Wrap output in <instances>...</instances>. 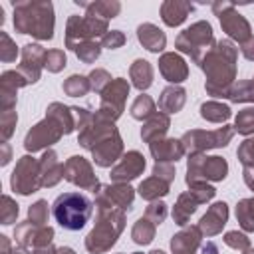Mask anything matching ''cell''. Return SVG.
<instances>
[{
  "label": "cell",
  "mask_w": 254,
  "mask_h": 254,
  "mask_svg": "<svg viewBox=\"0 0 254 254\" xmlns=\"http://www.w3.org/2000/svg\"><path fill=\"white\" fill-rule=\"evenodd\" d=\"M28 220L36 226H46L48 222V202L46 200H36L30 208H28Z\"/></svg>",
  "instance_id": "cell-44"
},
{
  "label": "cell",
  "mask_w": 254,
  "mask_h": 254,
  "mask_svg": "<svg viewBox=\"0 0 254 254\" xmlns=\"http://www.w3.org/2000/svg\"><path fill=\"white\" fill-rule=\"evenodd\" d=\"M0 244H2V254H12V246H10V240L8 236H0Z\"/></svg>",
  "instance_id": "cell-56"
},
{
  "label": "cell",
  "mask_w": 254,
  "mask_h": 254,
  "mask_svg": "<svg viewBox=\"0 0 254 254\" xmlns=\"http://www.w3.org/2000/svg\"><path fill=\"white\" fill-rule=\"evenodd\" d=\"M145 171V157L139 151H127L111 169L113 183H129Z\"/></svg>",
  "instance_id": "cell-19"
},
{
  "label": "cell",
  "mask_w": 254,
  "mask_h": 254,
  "mask_svg": "<svg viewBox=\"0 0 254 254\" xmlns=\"http://www.w3.org/2000/svg\"><path fill=\"white\" fill-rule=\"evenodd\" d=\"M101 54V44L95 42V40H89V42H83L75 48V56L83 62V64H93Z\"/></svg>",
  "instance_id": "cell-41"
},
{
  "label": "cell",
  "mask_w": 254,
  "mask_h": 254,
  "mask_svg": "<svg viewBox=\"0 0 254 254\" xmlns=\"http://www.w3.org/2000/svg\"><path fill=\"white\" fill-rule=\"evenodd\" d=\"M236 220L244 232H254V196L242 198L236 204Z\"/></svg>",
  "instance_id": "cell-37"
},
{
  "label": "cell",
  "mask_w": 254,
  "mask_h": 254,
  "mask_svg": "<svg viewBox=\"0 0 254 254\" xmlns=\"http://www.w3.org/2000/svg\"><path fill=\"white\" fill-rule=\"evenodd\" d=\"M230 115H232L230 105H226L222 101L210 99V101H204L200 105V117L210 121V123H224V121L230 119Z\"/></svg>",
  "instance_id": "cell-34"
},
{
  "label": "cell",
  "mask_w": 254,
  "mask_h": 254,
  "mask_svg": "<svg viewBox=\"0 0 254 254\" xmlns=\"http://www.w3.org/2000/svg\"><path fill=\"white\" fill-rule=\"evenodd\" d=\"M169 127H171V119H169V115L163 113V111H157V113H155L151 119H147L145 125L141 127V139H143L145 143L151 145L153 141L165 139Z\"/></svg>",
  "instance_id": "cell-28"
},
{
  "label": "cell",
  "mask_w": 254,
  "mask_h": 254,
  "mask_svg": "<svg viewBox=\"0 0 254 254\" xmlns=\"http://www.w3.org/2000/svg\"><path fill=\"white\" fill-rule=\"evenodd\" d=\"M16 56H18L16 44L10 40V36L6 32H0V60L2 62H14Z\"/></svg>",
  "instance_id": "cell-48"
},
{
  "label": "cell",
  "mask_w": 254,
  "mask_h": 254,
  "mask_svg": "<svg viewBox=\"0 0 254 254\" xmlns=\"http://www.w3.org/2000/svg\"><path fill=\"white\" fill-rule=\"evenodd\" d=\"M153 175L159 177V179H163V181H167L171 185L175 181V167H173V163H155Z\"/></svg>",
  "instance_id": "cell-52"
},
{
  "label": "cell",
  "mask_w": 254,
  "mask_h": 254,
  "mask_svg": "<svg viewBox=\"0 0 254 254\" xmlns=\"http://www.w3.org/2000/svg\"><path fill=\"white\" fill-rule=\"evenodd\" d=\"M58 248L54 246H46V248H38V250H32V254H56Z\"/></svg>",
  "instance_id": "cell-58"
},
{
  "label": "cell",
  "mask_w": 254,
  "mask_h": 254,
  "mask_svg": "<svg viewBox=\"0 0 254 254\" xmlns=\"http://www.w3.org/2000/svg\"><path fill=\"white\" fill-rule=\"evenodd\" d=\"M87 79H89L91 91H95V93H101V91L111 83V75H109V71L103 69V67H95L93 71H89Z\"/></svg>",
  "instance_id": "cell-43"
},
{
  "label": "cell",
  "mask_w": 254,
  "mask_h": 254,
  "mask_svg": "<svg viewBox=\"0 0 254 254\" xmlns=\"http://www.w3.org/2000/svg\"><path fill=\"white\" fill-rule=\"evenodd\" d=\"M16 121H18V115H16V111H12V109H8V111H2V115H0V131H2V141H8L10 137H12V133H14V127H16Z\"/></svg>",
  "instance_id": "cell-49"
},
{
  "label": "cell",
  "mask_w": 254,
  "mask_h": 254,
  "mask_svg": "<svg viewBox=\"0 0 254 254\" xmlns=\"http://www.w3.org/2000/svg\"><path fill=\"white\" fill-rule=\"evenodd\" d=\"M77 6H81L85 10V14L101 18V20H111L121 12V2L117 0H97V2H81L75 0Z\"/></svg>",
  "instance_id": "cell-30"
},
{
  "label": "cell",
  "mask_w": 254,
  "mask_h": 254,
  "mask_svg": "<svg viewBox=\"0 0 254 254\" xmlns=\"http://www.w3.org/2000/svg\"><path fill=\"white\" fill-rule=\"evenodd\" d=\"M167 214H169V210H167V204H165L163 200H153V202L147 206V210H145V216H147L153 224H157V226L165 222Z\"/></svg>",
  "instance_id": "cell-46"
},
{
  "label": "cell",
  "mask_w": 254,
  "mask_h": 254,
  "mask_svg": "<svg viewBox=\"0 0 254 254\" xmlns=\"http://www.w3.org/2000/svg\"><path fill=\"white\" fill-rule=\"evenodd\" d=\"M137 40H139V44H141L145 50H149V52H153V54L163 52L165 46H167V36H165V32L159 30V26H155V24H151V22H143V24L137 26Z\"/></svg>",
  "instance_id": "cell-26"
},
{
  "label": "cell",
  "mask_w": 254,
  "mask_h": 254,
  "mask_svg": "<svg viewBox=\"0 0 254 254\" xmlns=\"http://www.w3.org/2000/svg\"><path fill=\"white\" fill-rule=\"evenodd\" d=\"M240 52H242V56H244L246 60L254 62V36H252L248 42H244V44L240 46Z\"/></svg>",
  "instance_id": "cell-53"
},
{
  "label": "cell",
  "mask_w": 254,
  "mask_h": 254,
  "mask_svg": "<svg viewBox=\"0 0 254 254\" xmlns=\"http://www.w3.org/2000/svg\"><path fill=\"white\" fill-rule=\"evenodd\" d=\"M64 135H65V133H64V127H62L54 117L46 115L40 123H36V125L28 131V135H26V139H24V149H26L28 153L42 151V149H46V147L58 143Z\"/></svg>",
  "instance_id": "cell-14"
},
{
  "label": "cell",
  "mask_w": 254,
  "mask_h": 254,
  "mask_svg": "<svg viewBox=\"0 0 254 254\" xmlns=\"http://www.w3.org/2000/svg\"><path fill=\"white\" fill-rule=\"evenodd\" d=\"M149 254H167V252H163V250H153V252H149Z\"/></svg>",
  "instance_id": "cell-61"
},
{
  "label": "cell",
  "mask_w": 254,
  "mask_h": 254,
  "mask_svg": "<svg viewBox=\"0 0 254 254\" xmlns=\"http://www.w3.org/2000/svg\"><path fill=\"white\" fill-rule=\"evenodd\" d=\"M202 242V232L198 226H183L177 234L171 238V250L173 254H194Z\"/></svg>",
  "instance_id": "cell-22"
},
{
  "label": "cell",
  "mask_w": 254,
  "mask_h": 254,
  "mask_svg": "<svg viewBox=\"0 0 254 254\" xmlns=\"http://www.w3.org/2000/svg\"><path fill=\"white\" fill-rule=\"evenodd\" d=\"M40 175L42 187H54L64 179V163H60L56 151L48 149L40 159Z\"/></svg>",
  "instance_id": "cell-27"
},
{
  "label": "cell",
  "mask_w": 254,
  "mask_h": 254,
  "mask_svg": "<svg viewBox=\"0 0 254 254\" xmlns=\"http://www.w3.org/2000/svg\"><path fill=\"white\" fill-rule=\"evenodd\" d=\"M169 189H171V185H169L167 181H163V179H159V177L151 175L149 179L141 181V185H139L137 192L141 194V198H145V200L153 202V200H159V198L167 196V194H169Z\"/></svg>",
  "instance_id": "cell-33"
},
{
  "label": "cell",
  "mask_w": 254,
  "mask_h": 254,
  "mask_svg": "<svg viewBox=\"0 0 254 254\" xmlns=\"http://www.w3.org/2000/svg\"><path fill=\"white\" fill-rule=\"evenodd\" d=\"M125 228V210L121 208H97L95 226L85 236V248L89 254H103L111 250L119 234Z\"/></svg>",
  "instance_id": "cell-4"
},
{
  "label": "cell",
  "mask_w": 254,
  "mask_h": 254,
  "mask_svg": "<svg viewBox=\"0 0 254 254\" xmlns=\"http://www.w3.org/2000/svg\"><path fill=\"white\" fill-rule=\"evenodd\" d=\"M64 179L83 190H95L99 187V181L93 173L91 163L81 157V155H73L64 163Z\"/></svg>",
  "instance_id": "cell-16"
},
{
  "label": "cell",
  "mask_w": 254,
  "mask_h": 254,
  "mask_svg": "<svg viewBox=\"0 0 254 254\" xmlns=\"http://www.w3.org/2000/svg\"><path fill=\"white\" fill-rule=\"evenodd\" d=\"M222 240H224L226 246H230L232 250H238V252H244V250L250 248V238L244 232H238V230H228Z\"/></svg>",
  "instance_id": "cell-45"
},
{
  "label": "cell",
  "mask_w": 254,
  "mask_h": 254,
  "mask_svg": "<svg viewBox=\"0 0 254 254\" xmlns=\"http://www.w3.org/2000/svg\"><path fill=\"white\" fill-rule=\"evenodd\" d=\"M153 75H155L153 65H151L147 60H141V58H139V60H135V62L131 64V67H129L131 83H133V87H137L141 93L153 85Z\"/></svg>",
  "instance_id": "cell-31"
},
{
  "label": "cell",
  "mask_w": 254,
  "mask_h": 254,
  "mask_svg": "<svg viewBox=\"0 0 254 254\" xmlns=\"http://www.w3.org/2000/svg\"><path fill=\"white\" fill-rule=\"evenodd\" d=\"M228 175V163L226 159L218 155H204V153H194L189 155L187 161V185H196V183H208V181H224Z\"/></svg>",
  "instance_id": "cell-8"
},
{
  "label": "cell",
  "mask_w": 254,
  "mask_h": 254,
  "mask_svg": "<svg viewBox=\"0 0 254 254\" xmlns=\"http://www.w3.org/2000/svg\"><path fill=\"white\" fill-rule=\"evenodd\" d=\"M10 187L18 194H32L38 189H42V175H40V159H34L30 155L20 157L16 163V169L10 177Z\"/></svg>",
  "instance_id": "cell-13"
},
{
  "label": "cell",
  "mask_w": 254,
  "mask_h": 254,
  "mask_svg": "<svg viewBox=\"0 0 254 254\" xmlns=\"http://www.w3.org/2000/svg\"><path fill=\"white\" fill-rule=\"evenodd\" d=\"M119 254H123V252H119Z\"/></svg>",
  "instance_id": "cell-63"
},
{
  "label": "cell",
  "mask_w": 254,
  "mask_h": 254,
  "mask_svg": "<svg viewBox=\"0 0 254 254\" xmlns=\"http://www.w3.org/2000/svg\"><path fill=\"white\" fill-rule=\"evenodd\" d=\"M228 99L232 103H254V79L234 81V85L228 91Z\"/></svg>",
  "instance_id": "cell-38"
},
{
  "label": "cell",
  "mask_w": 254,
  "mask_h": 254,
  "mask_svg": "<svg viewBox=\"0 0 254 254\" xmlns=\"http://www.w3.org/2000/svg\"><path fill=\"white\" fill-rule=\"evenodd\" d=\"M228 222V204L224 200H218V202H212L208 206V210L200 216L198 220V228L202 232V236H216L222 232L224 224Z\"/></svg>",
  "instance_id": "cell-20"
},
{
  "label": "cell",
  "mask_w": 254,
  "mask_h": 254,
  "mask_svg": "<svg viewBox=\"0 0 254 254\" xmlns=\"http://www.w3.org/2000/svg\"><path fill=\"white\" fill-rule=\"evenodd\" d=\"M214 44H216V40H214V34H212V26L206 20H198V22L190 24L189 28L179 32V36L175 40V48L181 54L190 56V60L196 65L214 48Z\"/></svg>",
  "instance_id": "cell-6"
},
{
  "label": "cell",
  "mask_w": 254,
  "mask_h": 254,
  "mask_svg": "<svg viewBox=\"0 0 254 254\" xmlns=\"http://www.w3.org/2000/svg\"><path fill=\"white\" fill-rule=\"evenodd\" d=\"M0 101H2V111H8L16 105V91L24 85H28V79L18 71V69H8L2 73L0 79Z\"/></svg>",
  "instance_id": "cell-23"
},
{
  "label": "cell",
  "mask_w": 254,
  "mask_h": 254,
  "mask_svg": "<svg viewBox=\"0 0 254 254\" xmlns=\"http://www.w3.org/2000/svg\"><path fill=\"white\" fill-rule=\"evenodd\" d=\"M234 137V127L232 125H222L214 131H204V129H190L183 133L181 143L185 147V153L194 155V153H204L208 149H218L226 147Z\"/></svg>",
  "instance_id": "cell-9"
},
{
  "label": "cell",
  "mask_w": 254,
  "mask_h": 254,
  "mask_svg": "<svg viewBox=\"0 0 254 254\" xmlns=\"http://www.w3.org/2000/svg\"><path fill=\"white\" fill-rule=\"evenodd\" d=\"M236 58L238 48L232 40H218L214 48L202 58L198 67L204 71V89L212 97H228L230 87L236 79Z\"/></svg>",
  "instance_id": "cell-1"
},
{
  "label": "cell",
  "mask_w": 254,
  "mask_h": 254,
  "mask_svg": "<svg viewBox=\"0 0 254 254\" xmlns=\"http://www.w3.org/2000/svg\"><path fill=\"white\" fill-rule=\"evenodd\" d=\"M216 194V189L208 183H196L190 185L189 190H185L183 194H179L175 206H173V220L179 226H187L189 218L194 214V210L198 208V204H204L208 200H212Z\"/></svg>",
  "instance_id": "cell-10"
},
{
  "label": "cell",
  "mask_w": 254,
  "mask_h": 254,
  "mask_svg": "<svg viewBox=\"0 0 254 254\" xmlns=\"http://www.w3.org/2000/svg\"><path fill=\"white\" fill-rule=\"evenodd\" d=\"M125 34L121 32V30H109L103 38H101V48H107V50H117V48H121L123 44H125Z\"/></svg>",
  "instance_id": "cell-51"
},
{
  "label": "cell",
  "mask_w": 254,
  "mask_h": 254,
  "mask_svg": "<svg viewBox=\"0 0 254 254\" xmlns=\"http://www.w3.org/2000/svg\"><path fill=\"white\" fill-rule=\"evenodd\" d=\"M93 194L97 208L129 210L135 198V189H131L129 183H113V185H99L93 190Z\"/></svg>",
  "instance_id": "cell-15"
},
{
  "label": "cell",
  "mask_w": 254,
  "mask_h": 254,
  "mask_svg": "<svg viewBox=\"0 0 254 254\" xmlns=\"http://www.w3.org/2000/svg\"><path fill=\"white\" fill-rule=\"evenodd\" d=\"M77 143L87 149L97 167H111L123 157V139L111 121H103L93 113L87 127L79 131Z\"/></svg>",
  "instance_id": "cell-2"
},
{
  "label": "cell",
  "mask_w": 254,
  "mask_h": 254,
  "mask_svg": "<svg viewBox=\"0 0 254 254\" xmlns=\"http://www.w3.org/2000/svg\"><path fill=\"white\" fill-rule=\"evenodd\" d=\"M214 16H218V22L222 26V30L226 32L228 40H236L240 46L244 42H248L252 38V28L248 24V20L236 10V6L232 2H212L210 4Z\"/></svg>",
  "instance_id": "cell-11"
},
{
  "label": "cell",
  "mask_w": 254,
  "mask_h": 254,
  "mask_svg": "<svg viewBox=\"0 0 254 254\" xmlns=\"http://www.w3.org/2000/svg\"><path fill=\"white\" fill-rule=\"evenodd\" d=\"M131 117L137 121H147L157 113V103L151 99V95L141 93L135 97V101L131 103Z\"/></svg>",
  "instance_id": "cell-35"
},
{
  "label": "cell",
  "mask_w": 254,
  "mask_h": 254,
  "mask_svg": "<svg viewBox=\"0 0 254 254\" xmlns=\"http://www.w3.org/2000/svg\"><path fill=\"white\" fill-rule=\"evenodd\" d=\"M129 81L123 79V77H115L111 79V83L99 93L101 95V103H99V109L95 111V115L103 121H117L125 109V99L129 95Z\"/></svg>",
  "instance_id": "cell-12"
},
{
  "label": "cell",
  "mask_w": 254,
  "mask_h": 254,
  "mask_svg": "<svg viewBox=\"0 0 254 254\" xmlns=\"http://www.w3.org/2000/svg\"><path fill=\"white\" fill-rule=\"evenodd\" d=\"M236 157L244 167H254V137H248L240 143Z\"/></svg>",
  "instance_id": "cell-47"
},
{
  "label": "cell",
  "mask_w": 254,
  "mask_h": 254,
  "mask_svg": "<svg viewBox=\"0 0 254 254\" xmlns=\"http://www.w3.org/2000/svg\"><path fill=\"white\" fill-rule=\"evenodd\" d=\"M187 101V91L181 85H167L159 95V111L163 113H179Z\"/></svg>",
  "instance_id": "cell-29"
},
{
  "label": "cell",
  "mask_w": 254,
  "mask_h": 254,
  "mask_svg": "<svg viewBox=\"0 0 254 254\" xmlns=\"http://www.w3.org/2000/svg\"><path fill=\"white\" fill-rule=\"evenodd\" d=\"M107 20L89 16V14H71L65 24V48L75 52V48L83 42L103 38L107 34Z\"/></svg>",
  "instance_id": "cell-7"
},
{
  "label": "cell",
  "mask_w": 254,
  "mask_h": 254,
  "mask_svg": "<svg viewBox=\"0 0 254 254\" xmlns=\"http://www.w3.org/2000/svg\"><path fill=\"white\" fill-rule=\"evenodd\" d=\"M244 183L250 190H254V167H244Z\"/></svg>",
  "instance_id": "cell-54"
},
{
  "label": "cell",
  "mask_w": 254,
  "mask_h": 254,
  "mask_svg": "<svg viewBox=\"0 0 254 254\" xmlns=\"http://www.w3.org/2000/svg\"><path fill=\"white\" fill-rule=\"evenodd\" d=\"M46 115L54 117V119L64 127V133H65V135H69V133H73V131L77 129V125H75V115H73V107H69V105H64V103H60V101H54V103L48 105Z\"/></svg>",
  "instance_id": "cell-32"
},
{
  "label": "cell",
  "mask_w": 254,
  "mask_h": 254,
  "mask_svg": "<svg viewBox=\"0 0 254 254\" xmlns=\"http://www.w3.org/2000/svg\"><path fill=\"white\" fill-rule=\"evenodd\" d=\"M56 254H75V252H73L69 246H62V248H58V252H56Z\"/></svg>",
  "instance_id": "cell-59"
},
{
  "label": "cell",
  "mask_w": 254,
  "mask_h": 254,
  "mask_svg": "<svg viewBox=\"0 0 254 254\" xmlns=\"http://www.w3.org/2000/svg\"><path fill=\"white\" fill-rule=\"evenodd\" d=\"M242 254H254V248H252V246H250V248H248V250H244V252H242Z\"/></svg>",
  "instance_id": "cell-60"
},
{
  "label": "cell",
  "mask_w": 254,
  "mask_h": 254,
  "mask_svg": "<svg viewBox=\"0 0 254 254\" xmlns=\"http://www.w3.org/2000/svg\"><path fill=\"white\" fill-rule=\"evenodd\" d=\"M159 71L171 85H179L189 77V65L177 52H165L159 58Z\"/></svg>",
  "instance_id": "cell-21"
},
{
  "label": "cell",
  "mask_w": 254,
  "mask_h": 254,
  "mask_svg": "<svg viewBox=\"0 0 254 254\" xmlns=\"http://www.w3.org/2000/svg\"><path fill=\"white\" fill-rule=\"evenodd\" d=\"M93 212V202L81 192H64L52 202V216L64 230H81Z\"/></svg>",
  "instance_id": "cell-5"
},
{
  "label": "cell",
  "mask_w": 254,
  "mask_h": 254,
  "mask_svg": "<svg viewBox=\"0 0 254 254\" xmlns=\"http://www.w3.org/2000/svg\"><path fill=\"white\" fill-rule=\"evenodd\" d=\"M234 133H240V135H254V107H244L242 111L236 113V119H234Z\"/></svg>",
  "instance_id": "cell-40"
},
{
  "label": "cell",
  "mask_w": 254,
  "mask_h": 254,
  "mask_svg": "<svg viewBox=\"0 0 254 254\" xmlns=\"http://www.w3.org/2000/svg\"><path fill=\"white\" fill-rule=\"evenodd\" d=\"M46 54L48 50H44L40 44H26L22 48V64L18 65V71L28 79V83H36L40 79Z\"/></svg>",
  "instance_id": "cell-18"
},
{
  "label": "cell",
  "mask_w": 254,
  "mask_h": 254,
  "mask_svg": "<svg viewBox=\"0 0 254 254\" xmlns=\"http://www.w3.org/2000/svg\"><path fill=\"white\" fill-rule=\"evenodd\" d=\"M202 254H218V246L212 240H208L206 244H202Z\"/></svg>",
  "instance_id": "cell-55"
},
{
  "label": "cell",
  "mask_w": 254,
  "mask_h": 254,
  "mask_svg": "<svg viewBox=\"0 0 254 254\" xmlns=\"http://www.w3.org/2000/svg\"><path fill=\"white\" fill-rule=\"evenodd\" d=\"M10 161V147L6 141H2V165H8Z\"/></svg>",
  "instance_id": "cell-57"
},
{
  "label": "cell",
  "mask_w": 254,
  "mask_h": 254,
  "mask_svg": "<svg viewBox=\"0 0 254 254\" xmlns=\"http://www.w3.org/2000/svg\"><path fill=\"white\" fill-rule=\"evenodd\" d=\"M149 151H151V157L155 159V163H177L185 155V147H183L181 139H167V137L153 141L149 145Z\"/></svg>",
  "instance_id": "cell-24"
},
{
  "label": "cell",
  "mask_w": 254,
  "mask_h": 254,
  "mask_svg": "<svg viewBox=\"0 0 254 254\" xmlns=\"http://www.w3.org/2000/svg\"><path fill=\"white\" fill-rule=\"evenodd\" d=\"M194 10V6L190 2H183V0H165L161 4V20L165 22V26L169 28H177L181 26L189 14Z\"/></svg>",
  "instance_id": "cell-25"
},
{
  "label": "cell",
  "mask_w": 254,
  "mask_h": 254,
  "mask_svg": "<svg viewBox=\"0 0 254 254\" xmlns=\"http://www.w3.org/2000/svg\"><path fill=\"white\" fill-rule=\"evenodd\" d=\"M14 28L20 34L34 36L36 40L54 38V4L52 2H14Z\"/></svg>",
  "instance_id": "cell-3"
},
{
  "label": "cell",
  "mask_w": 254,
  "mask_h": 254,
  "mask_svg": "<svg viewBox=\"0 0 254 254\" xmlns=\"http://www.w3.org/2000/svg\"><path fill=\"white\" fill-rule=\"evenodd\" d=\"M16 218H18V204H16L8 194H4V196H2L0 220H2V224H12Z\"/></svg>",
  "instance_id": "cell-50"
},
{
  "label": "cell",
  "mask_w": 254,
  "mask_h": 254,
  "mask_svg": "<svg viewBox=\"0 0 254 254\" xmlns=\"http://www.w3.org/2000/svg\"><path fill=\"white\" fill-rule=\"evenodd\" d=\"M62 89H64V93L69 95V97H83V95H87V91H91V85H89L87 75L73 73V75H69V77L64 81Z\"/></svg>",
  "instance_id": "cell-39"
},
{
  "label": "cell",
  "mask_w": 254,
  "mask_h": 254,
  "mask_svg": "<svg viewBox=\"0 0 254 254\" xmlns=\"http://www.w3.org/2000/svg\"><path fill=\"white\" fill-rule=\"evenodd\" d=\"M131 254H141V252H131Z\"/></svg>",
  "instance_id": "cell-62"
},
{
  "label": "cell",
  "mask_w": 254,
  "mask_h": 254,
  "mask_svg": "<svg viewBox=\"0 0 254 254\" xmlns=\"http://www.w3.org/2000/svg\"><path fill=\"white\" fill-rule=\"evenodd\" d=\"M14 238L18 242V246L38 250V248L52 246L54 228L52 226H36L30 220H24L14 228Z\"/></svg>",
  "instance_id": "cell-17"
},
{
  "label": "cell",
  "mask_w": 254,
  "mask_h": 254,
  "mask_svg": "<svg viewBox=\"0 0 254 254\" xmlns=\"http://www.w3.org/2000/svg\"><path fill=\"white\" fill-rule=\"evenodd\" d=\"M155 230H157V224H153L147 216H141V218L133 224L131 238H133L135 244L145 246V244H151V242H153V238H155Z\"/></svg>",
  "instance_id": "cell-36"
},
{
  "label": "cell",
  "mask_w": 254,
  "mask_h": 254,
  "mask_svg": "<svg viewBox=\"0 0 254 254\" xmlns=\"http://www.w3.org/2000/svg\"><path fill=\"white\" fill-rule=\"evenodd\" d=\"M67 64V58H65V52L64 50H48L46 54V62H44V67L52 73H58L65 67Z\"/></svg>",
  "instance_id": "cell-42"
}]
</instances>
